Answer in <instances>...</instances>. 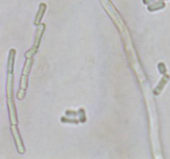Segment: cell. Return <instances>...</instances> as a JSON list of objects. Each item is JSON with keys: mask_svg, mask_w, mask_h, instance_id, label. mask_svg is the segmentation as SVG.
Returning a JSON list of instances; mask_svg holds the SVG:
<instances>
[{"mask_svg": "<svg viewBox=\"0 0 170 159\" xmlns=\"http://www.w3.org/2000/svg\"><path fill=\"white\" fill-rule=\"evenodd\" d=\"M32 65V59H28L26 63H25V66L23 69V76H22V80H21V88H20L18 94V98L19 100H22L24 97L25 95V89L27 88V75L30 71Z\"/></svg>", "mask_w": 170, "mask_h": 159, "instance_id": "6da1fadb", "label": "cell"}, {"mask_svg": "<svg viewBox=\"0 0 170 159\" xmlns=\"http://www.w3.org/2000/svg\"><path fill=\"white\" fill-rule=\"evenodd\" d=\"M12 131H13V134L14 138H15V141L16 143H17L18 149V151H19L21 153H23V152H24V148H23V144H22V141H21V137H20L19 134H18V129L16 128L15 124H13V125H12Z\"/></svg>", "mask_w": 170, "mask_h": 159, "instance_id": "7a4b0ae2", "label": "cell"}, {"mask_svg": "<svg viewBox=\"0 0 170 159\" xmlns=\"http://www.w3.org/2000/svg\"><path fill=\"white\" fill-rule=\"evenodd\" d=\"M45 29V25L44 24H42L38 27V32H37V36H36V38H35V43H34V49H38V47L39 43H40V41H41V37H42V35H43V32Z\"/></svg>", "mask_w": 170, "mask_h": 159, "instance_id": "3957f363", "label": "cell"}]
</instances>
